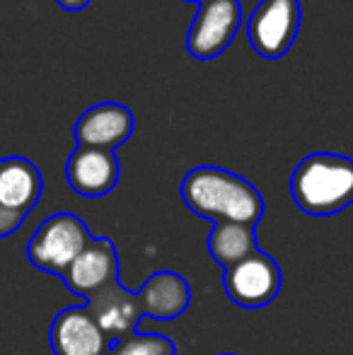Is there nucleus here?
Returning a JSON list of instances; mask_svg holds the SVG:
<instances>
[{
  "mask_svg": "<svg viewBox=\"0 0 353 355\" xmlns=\"http://www.w3.org/2000/svg\"><path fill=\"white\" fill-rule=\"evenodd\" d=\"M58 5H61L63 10H68V12H78V10H85L92 0H56Z\"/></svg>",
  "mask_w": 353,
  "mask_h": 355,
  "instance_id": "17",
  "label": "nucleus"
},
{
  "mask_svg": "<svg viewBox=\"0 0 353 355\" xmlns=\"http://www.w3.org/2000/svg\"><path fill=\"white\" fill-rule=\"evenodd\" d=\"M133 128H136V119L126 104L99 102L83 112L73 133L80 148L114 150L133 136Z\"/></svg>",
  "mask_w": 353,
  "mask_h": 355,
  "instance_id": "8",
  "label": "nucleus"
},
{
  "mask_svg": "<svg viewBox=\"0 0 353 355\" xmlns=\"http://www.w3.org/2000/svg\"><path fill=\"white\" fill-rule=\"evenodd\" d=\"M300 0H261L247 19V37L261 58H283L300 32Z\"/></svg>",
  "mask_w": 353,
  "mask_h": 355,
  "instance_id": "4",
  "label": "nucleus"
},
{
  "mask_svg": "<svg viewBox=\"0 0 353 355\" xmlns=\"http://www.w3.org/2000/svg\"><path fill=\"white\" fill-rule=\"evenodd\" d=\"M291 196L302 213L325 218L353 203V159L339 153H312L291 174Z\"/></svg>",
  "mask_w": 353,
  "mask_h": 355,
  "instance_id": "2",
  "label": "nucleus"
},
{
  "mask_svg": "<svg viewBox=\"0 0 353 355\" xmlns=\"http://www.w3.org/2000/svg\"><path fill=\"white\" fill-rule=\"evenodd\" d=\"M42 196V174L29 159H0V206L27 215Z\"/></svg>",
  "mask_w": 353,
  "mask_h": 355,
  "instance_id": "13",
  "label": "nucleus"
},
{
  "mask_svg": "<svg viewBox=\"0 0 353 355\" xmlns=\"http://www.w3.org/2000/svg\"><path fill=\"white\" fill-rule=\"evenodd\" d=\"M85 307L94 324L102 329V334L112 343L136 334V327L143 317L138 295L119 283H112L99 293H94Z\"/></svg>",
  "mask_w": 353,
  "mask_h": 355,
  "instance_id": "10",
  "label": "nucleus"
},
{
  "mask_svg": "<svg viewBox=\"0 0 353 355\" xmlns=\"http://www.w3.org/2000/svg\"><path fill=\"white\" fill-rule=\"evenodd\" d=\"M242 24L240 0H206L198 5L196 17L187 34V49L196 61L218 58L235 39Z\"/></svg>",
  "mask_w": 353,
  "mask_h": 355,
  "instance_id": "6",
  "label": "nucleus"
},
{
  "mask_svg": "<svg viewBox=\"0 0 353 355\" xmlns=\"http://www.w3.org/2000/svg\"><path fill=\"white\" fill-rule=\"evenodd\" d=\"M22 220H24V213L10 211V208L0 206V237H8V234H12L15 230L22 225Z\"/></svg>",
  "mask_w": 353,
  "mask_h": 355,
  "instance_id": "16",
  "label": "nucleus"
},
{
  "mask_svg": "<svg viewBox=\"0 0 353 355\" xmlns=\"http://www.w3.org/2000/svg\"><path fill=\"white\" fill-rule=\"evenodd\" d=\"M66 179L73 191L85 198L107 196L119 182V159L114 150L78 145L66 162Z\"/></svg>",
  "mask_w": 353,
  "mask_h": 355,
  "instance_id": "11",
  "label": "nucleus"
},
{
  "mask_svg": "<svg viewBox=\"0 0 353 355\" xmlns=\"http://www.w3.org/2000/svg\"><path fill=\"white\" fill-rule=\"evenodd\" d=\"M257 247L255 225L242 223H216L208 237V252L213 261L221 263L223 268L235 266L245 257H250Z\"/></svg>",
  "mask_w": 353,
  "mask_h": 355,
  "instance_id": "14",
  "label": "nucleus"
},
{
  "mask_svg": "<svg viewBox=\"0 0 353 355\" xmlns=\"http://www.w3.org/2000/svg\"><path fill=\"white\" fill-rule=\"evenodd\" d=\"M136 295L143 317L162 319V322L182 317L191 302V288H189L187 278H182L175 271L153 273Z\"/></svg>",
  "mask_w": 353,
  "mask_h": 355,
  "instance_id": "12",
  "label": "nucleus"
},
{
  "mask_svg": "<svg viewBox=\"0 0 353 355\" xmlns=\"http://www.w3.org/2000/svg\"><path fill=\"white\" fill-rule=\"evenodd\" d=\"M187 3H196V5H201V3H206V0H187Z\"/></svg>",
  "mask_w": 353,
  "mask_h": 355,
  "instance_id": "18",
  "label": "nucleus"
},
{
  "mask_svg": "<svg viewBox=\"0 0 353 355\" xmlns=\"http://www.w3.org/2000/svg\"><path fill=\"white\" fill-rule=\"evenodd\" d=\"M53 355H109L112 341L89 317L87 307H68L56 314L49 331Z\"/></svg>",
  "mask_w": 353,
  "mask_h": 355,
  "instance_id": "9",
  "label": "nucleus"
},
{
  "mask_svg": "<svg viewBox=\"0 0 353 355\" xmlns=\"http://www.w3.org/2000/svg\"><path fill=\"white\" fill-rule=\"evenodd\" d=\"M109 355H175V343L160 334H131L112 343Z\"/></svg>",
  "mask_w": 353,
  "mask_h": 355,
  "instance_id": "15",
  "label": "nucleus"
},
{
  "mask_svg": "<svg viewBox=\"0 0 353 355\" xmlns=\"http://www.w3.org/2000/svg\"><path fill=\"white\" fill-rule=\"evenodd\" d=\"M89 242H92L89 227L78 215L56 213L44 220L32 234L27 257L42 271L63 276Z\"/></svg>",
  "mask_w": 353,
  "mask_h": 355,
  "instance_id": "3",
  "label": "nucleus"
},
{
  "mask_svg": "<svg viewBox=\"0 0 353 355\" xmlns=\"http://www.w3.org/2000/svg\"><path fill=\"white\" fill-rule=\"evenodd\" d=\"M63 283L78 297L89 300L107 285L119 283V254L112 239L92 237V242L80 252V257L66 268Z\"/></svg>",
  "mask_w": 353,
  "mask_h": 355,
  "instance_id": "7",
  "label": "nucleus"
},
{
  "mask_svg": "<svg viewBox=\"0 0 353 355\" xmlns=\"http://www.w3.org/2000/svg\"><path fill=\"white\" fill-rule=\"evenodd\" d=\"M182 201L191 213L216 223L257 225L264 215L259 189L223 167H193L182 179Z\"/></svg>",
  "mask_w": 353,
  "mask_h": 355,
  "instance_id": "1",
  "label": "nucleus"
},
{
  "mask_svg": "<svg viewBox=\"0 0 353 355\" xmlns=\"http://www.w3.org/2000/svg\"><path fill=\"white\" fill-rule=\"evenodd\" d=\"M281 268L261 249H255L250 257L225 268L223 288L235 304L247 309H259L271 304L281 293Z\"/></svg>",
  "mask_w": 353,
  "mask_h": 355,
  "instance_id": "5",
  "label": "nucleus"
}]
</instances>
